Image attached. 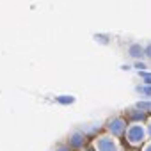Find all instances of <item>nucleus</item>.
<instances>
[{"instance_id":"9b49d317","label":"nucleus","mask_w":151,"mask_h":151,"mask_svg":"<svg viewBox=\"0 0 151 151\" xmlns=\"http://www.w3.org/2000/svg\"><path fill=\"white\" fill-rule=\"evenodd\" d=\"M94 39H96L98 43H101V45H109V41H110V37H109V36H105V34H96V36H94Z\"/></svg>"},{"instance_id":"39448f33","label":"nucleus","mask_w":151,"mask_h":151,"mask_svg":"<svg viewBox=\"0 0 151 151\" xmlns=\"http://www.w3.org/2000/svg\"><path fill=\"white\" fill-rule=\"evenodd\" d=\"M126 53H128V57L135 59V62H137V60H140V59L144 57V46H142L140 43L133 41V43H130V45H128V50H126Z\"/></svg>"},{"instance_id":"f8f14e48","label":"nucleus","mask_w":151,"mask_h":151,"mask_svg":"<svg viewBox=\"0 0 151 151\" xmlns=\"http://www.w3.org/2000/svg\"><path fill=\"white\" fill-rule=\"evenodd\" d=\"M144 57L151 59V43H147V45L144 46Z\"/></svg>"},{"instance_id":"1a4fd4ad","label":"nucleus","mask_w":151,"mask_h":151,"mask_svg":"<svg viewBox=\"0 0 151 151\" xmlns=\"http://www.w3.org/2000/svg\"><path fill=\"white\" fill-rule=\"evenodd\" d=\"M135 93H139V94H142L146 98H151V86H137Z\"/></svg>"},{"instance_id":"f257e3e1","label":"nucleus","mask_w":151,"mask_h":151,"mask_svg":"<svg viewBox=\"0 0 151 151\" xmlns=\"http://www.w3.org/2000/svg\"><path fill=\"white\" fill-rule=\"evenodd\" d=\"M126 140L132 144V146H139V144H142L144 140H146V135H147V130L142 126V124H135V123H132L130 126H128V130H126Z\"/></svg>"},{"instance_id":"f03ea898","label":"nucleus","mask_w":151,"mask_h":151,"mask_svg":"<svg viewBox=\"0 0 151 151\" xmlns=\"http://www.w3.org/2000/svg\"><path fill=\"white\" fill-rule=\"evenodd\" d=\"M107 130H109L110 137L119 139V137H123V135L126 133L128 126H126V121H124L123 117H112V119L107 123Z\"/></svg>"},{"instance_id":"4468645a","label":"nucleus","mask_w":151,"mask_h":151,"mask_svg":"<svg viewBox=\"0 0 151 151\" xmlns=\"http://www.w3.org/2000/svg\"><path fill=\"white\" fill-rule=\"evenodd\" d=\"M55 151H71V147H69V146H68V144H59V146H57V149H55Z\"/></svg>"},{"instance_id":"9d476101","label":"nucleus","mask_w":151,"mask_h":151,"mask_svg":"<svg viewBox=\"0 0 151 151\" xmlns=\"http://www.w3.org/2000/svg\"><path fill=\"white\" fill-rule=\"evenodd\" d=\"M139 77L142 78V86H151V73L149 71H140Z\"/></svg>"},{"instance_id":"7ed1b4c3","label":"nucleus","mask_w":151,"mask_h":151,"mask_svg":"<svg viewBox=\"0 0 151 151\" xmlns=\"http://www.w3.org/2000/svg\"><path fill=\"white\" fill-rule=\"evenodd\" d=\"M94 147H96V151H119L117 142L110 135H100V137H96Z\"/></svg>"},{"instance_id":"dca6fc26","label":"nucleus","mask_w":151,"mask_h":151,"mask_svg":"<svg viewBox=\"0 0 151 151\" xmlns=\"http://www.w3.org/2000/svg\"><path fill=\"white\" fill-rule=\"evenodd\" d=\"M147 133H149V137H151V121H149V124H147Z\"/></svg>"},{"instance_id":"6e6552de","label":"nucleus","mask_w":151,"mask_h":151,"mask_svg":"<svg viewBox=\"0 0 151 151\" xmlns=\"http://www.w3.org/2000/svg\"><path fill=\"white\" fill-rule=\"evenodd\" d=\"M135 109L137 110H142V112H151V100H140L135 103Z\"/></svg>"},{"instance_id":"ddd939ff","label":"nucleus","mask_w":151,"mask_h":151,"mask_svg":"<svg viewBox=\"0 0 151 151\" xmlns=\"http://www.w3.org/2000/svg\"><path fill=\"white\" fill-rule=\"evenodd\" d=\"M133 66H135V68H137V69H139V73H140V71H144V69H146V62H140V60H137V62H135V64H133Z\"/></svg>"},{"instance_id":"423d86ee","label":"nucleus","mask_w":151,"mask_h":151,"mask_svg":"<svg viewBox=\"0 0 151 151\" xmlns=\"http://www.w3.org/2000/svg\"><path fill=\"white\" fill-rule=\"evenodd\" d=\"M130 119L135 123V124H142V121L146 119V112H142V110H132L130 112Z\"/></svg>"},{"instance_id":"0eeeda50","label":"nucleus","mask_w":151,"mask_h":151,"mask_svg":"<svg viewBox=\"0 0 151 151\" xmlns=\"http://www.w3.org/2000/svg\"><path fill=\"white\" fill-rule=\"evenodd\" d=\"M55 101H57L59 105H73L75 101H77V98L71 96V94H60V96L55 98Z\"/></svg>"},{"instance_id":"2eb2a0df","label":"nucleus","mask_w":151,"mask_h":151,"mask_svg":"<svg viewBox=\"0 0 151 151\" xmlns=\"http://www.w3.org/2000/svg\"><path fill=\"white\" fill-rule=\"evenodd\" d=\"M142 151H151V142H149V144H146V146H144V149H142Z\"/></svg>"},{"instance_id":"20e7f679","label":"nucleus","mask_w":151,"mask_h":151,"mask_svg":"<svg viewBox=\"0 0 151 151\" xmlns=\"http://www.w3.org/2000/svg\"><path fill=\"white\" fill-rule=\"evenodd\" d=\"M86 140H87V137H86L84 132L75 130V132L69 133V142H68V146L73 147V149H82V147L86 146Z\"/></svg>"}]
</instances>
